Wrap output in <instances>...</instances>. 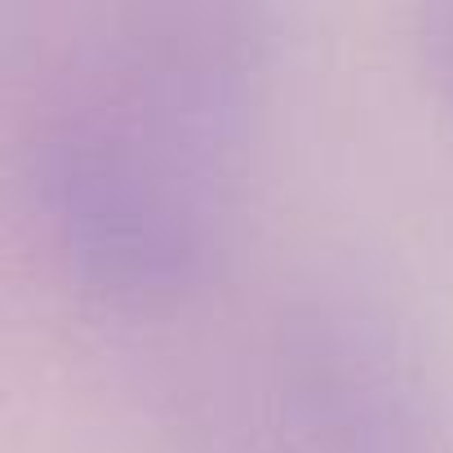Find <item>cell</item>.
I'll use <instances>...</instances> for the list:
<instances>
[{"label":"cell","mask_w":453,"mask_h":453,"mask_svg":"<svg viewBox=\"0 0 453 453\" xmlns=\"http://www.w3.org/2000/svg\"><path fill=\"white\" fill-rule=\"evenodd\" d=\"M245 5H107L58 45L27 134V187L63 267L111 303L200 285L236 213L263 94Z\"/></svg>","instance_id":"cell-1"},{"label":"cell","mask_w":453,"mask_h":453,"mask_svg":"<svg viewBox=\"0 0 453 453\" xmlns=\"http://www.w3.org/2000/svg\"><path fill=\"white\" fill-rule=\"evenodd\" d=\"M422 58L435 89L453 107V5H431L422 14Z\"/></svg>","instance_id":"cell-2"}]
</instances>
